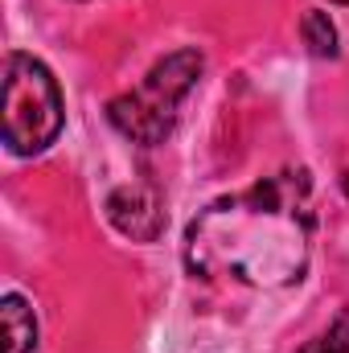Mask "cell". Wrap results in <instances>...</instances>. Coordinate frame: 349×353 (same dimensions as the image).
I'll return each instance as SVG.
<instances>
[{"label": "cell", "mask_w": 349, "mask_h": 353, "mask_svg": "<svg viewBox=\"0 0 349 353\" xmlns=\"http://www.w3.org/2000/svg\"><path fill=\"white\" fill-rule=\"evenodd\" d=\"M201 70H206V58L197 50H177L169 58H161L128 94H115L107 103V119L115 123V132H123L128 140L144 148L161 144L173 132L177 107L197 87Z\"/></svg>", "instance_id": "7a4b0ae2"}, {"label": "cell", "mask_w": 349, "mask_h": 353, "mask_svg": "<svg viewBox=\"0 0 349 353\" xmlns=\"http://www.w3.org/2000/svg\"><path fill=\"white\" fill-rule=\"evenodd\" d=\"M0 325H4V353H33L37 350V316L21 296H4L0 304Z\"/></svg>", "instance_id": "5b68a950"}, {"label": "cell", "mask_w": 349, "mask_h": 353, "mask_svg": "<svg viewBox=\"0 0 349 353\" xmlns=\"http://www.w3.org/2000/svg\"><path fill=\"white\" fill-rule=\"evenodd\" d=\"M300 33H304L308 54H317V58H337V29H333L329 12H317V8H312V12H304Z\"/></svg>", "instance_id": "8992f818"}, {"label": "cell", "mask_w": 349, "mask_h": 353, "mask_svg": "<svg viewBox=\"0 0 349 353\" xmlns=\"http://www.w3.org/2000/svg\"><path fill=\"white\" fill-rule=\"evenodd\" d=\"M312 251V185L304 169L255 181L206 205L185 234V263L201 279L251 288L296 283Z\"/></svg>", "instance_id": "6da1fadb"}, {"label": "cell", "mask_w": 349, "mask_h": 353, "mask_svg": "<svg viewBox=\"0 0 349 353\" xmlns=\"http://www.w3.org/2000/svg\"><path fill=\"white\" fill-rule=\"evenodd\" d=\"M346 193H349V173H346Z\"/></svg>", "instance_id": "ba28073f"}, {"label": "cell", "mask_w": 349, "mask_h": 353, "mask_svg": "<svg viewBox=\"0 0 349 353\" xmlns=\"http://www.w3.org/2000/svg\"><path fill=\"white\" fill-rule=\"evenodd\" d=\"M0 111H4V144L17 157L46 152L62 132V90L58 79L29 54L4 58V87H0Z\"/></svg>", "instance_id": "3957f363"}, {"label": "cell", "mask_w": 349, "mask_h": 353, "mask_svg": "<svg viewBox=\"0 0 349 353\" xmlns=\"http://www.w3.org/2000/svg\"><path fill=\"white\" fill-rule=\"evenodd\" d=\"M304 353H349V312L337 316V325L329 333H321L312 345H304Z\"/></svg>", "instance_id": "52a82bcc"}, {"label": "cell", "mask_w": 349, "mask_h": 353, "mask_svg": "<svg viewBox=\"0 0 349 353\" xmlns=\"http://www.w3.org/2000/svg\"><path fill=\"white\" fill-rule=\"evenodd\" d=\"M337 4H349V0H337Z\"/></svg>", "instance_id": "9c48e42d"}, {"label": "cell", "mask_w": 349, "mask_h": 353, "mask_svg": "<svg viewBox=\"0 0 349 353\" xmlns=\"http://www.w3.org/2000/svg\"><path fill=\"white\" fill-rule=\"evenodd\" d=\"M107 218L111 226L132 239V243H152L161 239L165 230V210H161V197L148 189V185H123L107 197Z\"/></svg>", "instance_id": "277c9868"}]
</instances>
